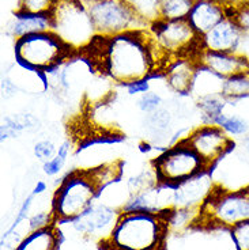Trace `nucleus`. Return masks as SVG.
I'll use <instances>...</instances> for the list:
<instances>
[{
  "instance_id": "40",
  "label": "nucleus",
  "mask_w": 249,
  "mask_h": 250,
  "mask_svg": "<svg viewBox=\"0 0 249 250\" xmlns=\"http://www.w3.org/2000/svg\"><path fill=\"white\" fill-rule=\"evenodd\" d=\"M218 1L224 3L226 6H231V4H233V0H218Z\"/></svg>"
},
{
  "instance_id": "10",
  "label": "nucleus",
  "mask_w": 249,
  "mask_h": 250,
  "mask_svg": "<svg viewBox=\"0 0 249 250\" xmlns=\"http://www.w3.org/2000/svg\"><path fill=\"white\" fill-rule=\"evenodd\" d=\"M182 139L199 155L207 170H211L236 147V140L214 124L199 125Z\"/></svg>"
},
{
  "instance_id": "2",
  "label": "nucleus",
  "mask_w": 249,
  "mask_h": 250,
  "mask_svg": "<svg viewBox=\"0 0 249 250\" xmlns=\"http://www.w3.org/2000/svg\"><path fill=\"white\" fill-rule=\"evenodd\" d=\"M170 209L162 213L120 212L111 237L102 245L106 250H166Z\"/></svg>"
},
{
  "instance_id": "34",
  "label": "nucleus",
  "mask_w": 249,
  "mask_h": 250,
  "mask_svg": "<svg viewBox=\"0 0 249 250\" xmlns=\"http://www.w3.org/2000/svg\"><path fill=\"white\" fill-rule=\"evenodd\" d=\"M33 152H34V155H36L38 161H41V162L44 163L56 155L57 147L52 140L43 139V140H38L37 143L34 144Z\"/></svg>"
},
{
  "instance_id": "33",
  "label": "nucleus",
  "mask_w": 249,
  "mask_h": 250,
  "mask_svg": "<svg viewBox=\"0 0 249 250\" xmlns=\"http://www.w3.org/2000/svg\"><path fill=\"white\" fill-rule=\"evenodd\" d=\"M53 225H57V222L55 215L52 212V209L34 213V215H31L30 218H29V230L30 231L46 229V227H50V226Z\"/></svg>"
},
{
  "instance_id": "13",
  "label": "nucleus",
  "mask_w": 249,
  "mask_h": 250,
  "mask_svg": "<svg viewBox=\"0 0 249 250\" xmlns=\"http://www.w3.org/2000/svg\"><path fill=\"white\" fill-rule=\"evenodd\" d=\"M217 187L211 170H205L187 181L173 187V201L176 208L200 211Z\"/></svg>"
},
{
  "instance_id": "28",
  "label": "nucleus",
  "mask_w": 249,
  "mask_h": 250,
  "mask_svg": "<svg viewBox=\"0 0 249 250\" xmlns=\"http://www.w3.org/2000/svg\"><path fill=\"white\" fill-rule=\"evenodd\" d=\"M69 152H71V143L69 140H66L60 144V147L57 148V154L52 159L43 163V171L48 177H55L57 175L64 167V165L67 162Z\"/></svg>"
},
{
  "instance_id": "32",
  "label": "nucleus",
  "mask_w": 249,
  "mask_h": 250,
  "mask_svg": "<svg viewBox=\"0 0 249 250\" xmlns=\"http://www.w3.org/2000/svg\"><path fill=\"white\" fill-rule=\"evenodd\" d=\"M56 0H21L18 11L34 14H50Z\"/></svg>"
},
{
  "instance_id": "9",
  "label": "nucleus",
  "mask_w": 249,
  "mask_h": 250,
  "mask_svg": "<svg viewBox=\"0 0 249 250\" xmlns=\"http://www.w3.org/2000/svg\"><path fill=\"white\" fill-rule=\"evenodd\" d=\"M150 165L156 171L158 182L169 187H177L181 182L207 170L199 155L184 139L165 148L151 159Z\"/></svg>"
},
{
  "instance_id": "12",
  "label": "nucleus",
  "mask_w": 249,
  "mask_h": 250,
  "mask_svg": "<svg viewBox=\"0 0 249 250\" xmlns=\"http://www.w3.org/2000/svg\"><path fill=\"white\" fill-rule=\"evenodd\" d=\"M173 187L156 184L137 193L130 194L121 204V212L162 213L173 208Z\"/></svg>"
},
{
  "instance_id": "25",
  "label": "nucleus",
  "mask_w": 249,
  "mask_h": 250,
  "mask_svg": "<svg viewBox=\"0 0 249 250\" xmlns=\"http://www.w3.org/2000/svg\"><path fill=\"white\" fill-rule=\"evenodd\" d=\"M195 0H159L158 18L166 21L187 19Z\"/></svg>"
},
{
  "instance_id": "39",
  "label": "nucleus",
  "mask_w": 249,
  "mask_h": 250,
  "mask_svg": "<svg viewBox=\"0 0 249 250\" xmlns=\"http://www.w3.org/2000/svg\"><path fill=\"white\" fill-rule=\"evenodd\" d=\"M45 190H46V184L43 181L37 182V185L34 187V189H33V192H31V194H34V196H38V194L44 193Z\"/></svg>"
},
{
  "instance_id": "7",
  "label": "nucleus",
  "mask_w": 249,
  "mask_h": 250,
  "mask_svg": "<svg viewBox=\"0 0 249 250\" xmlns=\"http://www.w3.org/2000/svg\"><path fill=\"white\" fill-rule=\"evenodd\" d=\"M147 30L163 62L176 57H196L202 50L200 36L187 19L166 21L158 18L150 23Z\"/></svg>"
},
{
  "instance_id": "36",
  "label": "nucleus",
  "mask_w": 249,
  "mask_h": 250,
  "mask_svg": "<svg viewBox=\"0 0 249 250\" xmlns=\"http://www.w3.org/2000/svg\"><path fill=\"white\" fill-rule=\"evenodd\" d=\"M150 82H151V78L150 79H146V81H140V82H135V83H131V84H128V86H124V90L127 91L128 95H142V94L147 93L151 90V84H150Z\"/></svg>"
},
{
  "instance_id": "20",
  "label": "nucleus",
  "mask_w": 249,
  "mask_h": 250,
  "mask_svg": "<svg viewBox=\"0 0 249 250\" xmlns=\"http://www.w3.org/2000/svg\"><path fill=\"white\" fill-rule=\"evenodd\" d=\"M40 126L38 120L31 113H13L1 120V140L17 138L26 131H34Z\"/></svg>"
},
{
  "instance_id": "22",
  "label": "nucleus",
  "mask_w": 249,
  "mask_h": 250,
  "mask_svg": "<svg viewBox=\"0 0 249 250\" xmlns=\"http://www.w3.org/2000/svg\"><path fill=\"white\" fill-rule=\"evenodd\" d=\"M172 121H173L172 112L165 106H162L156 112L144 114L143 128L150 140L157 142V139H163L165 136H168Z\"/></svg>"
},
{
  "instance_id": "11",
  "label": "nucleus",
  "mask_w": 249,
  "mask_h": 250,
  "mask_svg": "<svg viewBox=\"0 0 249 250\" xmlns=\"http://www.w3.org/2000/svg\"><path fill=\"white\" fill-rule=\"evenodd\" d=\"M121 209L105 201H95L78 218L68 222L72 230L82 238L100 239L101 242L111 237Z\"/></svg>"
},
{
  "instance_id": "35",
  "label": "nucleus",
  "mask_w": 249,
  "mask_h": 250,
  "mask_svg": "<svg viewBox=\"0 0 249 250\" xmlns=\"http://www.w3.org/2000/svg\"><path fill=\"white\" fill-rule=\"evenodd\" d=\"M33 199H34V194H30V196H29V197L22 203V206H21V208H19V211L18 213H17V218H15V220H14V223L10 226V229H8V230L3 234V237H1V244H4V241H6L7 238L13 235L14 231L17 230V227H18L23 220H26L27 215H29V211H30Z\"/></svg>"
},
{
  "instance_id": "6",
  "label": "nucleus",
  "mask_w": 249,
  "mask_h": 250,
  "mask_svg": "<svg viewBox=\"0 0 249 250\" xmlns=\"http://www.w3.org/2000/svg\"><path fill=\"white\" fill-rule=\"evenodd\" d=\"M244 220H249V185L234 190L217 185L200 209L195 227L229 230Z\"/></svg>"
},
{
  "instance_id": "27",
  "label": "nucleus",
  "mask_w": 249,
  "mask_h": 250,
  "mask_svg": "<svg viewBox=\"0 0 249 250\" xmlns=\"http://www.w3.org/2000/svg\"><path fill=\"white\" fill-rule=\"evenodd\" d=\"M222 95L227 101L249 98V72L226 79L222 87Z\"/></svg>"
},
{
  "instance_id": "19",
  "label": "nucleus",
  "mask_w": 249,
  "mask_h": 250,
  "mask_svg": "<svg viewBox=\"0 0 249 250\" xmlns=\"http://www.w3.org/2000/svg\"><path fill=\"white\" fill-rule=\"evenodd\" d=\"M62 242V234L57 225L46 229L29 231L14 248V250H59Z\"/></svg>"
},
{
  "instance_id": "18",
  "label": "nucleus",
  "mask_w": 249,
  "mask_h": 250,
  "mask_svg": "<svg viewBox=\"0 0 249 250\" xmlns=\"http://www.w3.org/2000/svg\"><path fill=\"white\" fill-rule=\"evenodd\" d=\"M7 30L14 40H19L38 33H45L52 30V18L50 14L15 11L11 21L8 22Z\"/></svg>"
},
{
  "instance_id": "4",
  "label": "nucleus",
  "mask_w": 249,
  "mask_h": 250,
  "mask_svg": "<svg viewBox=\"0 0 249 250\" xmlns=\"http://www.w3.org/2000/svg\"><path fill=\"white\" fill-rule=\"evenodd\" d=\"M14 52L21 67L43 75L78 55L52 30L15 40Z\"/></svg>"
},
{
  "instance_id": "14",
  "label": "nucleus",
  "mask_w": 249,
  "mask_h": 250,
  "mask_svg": "<svg viewBox=\"0 0 249 250\" xmlns=\"http://www.w3.org/2000/svg\"><path fill=\"white\" fill-rule=\"evenodd\" d=\"M198 68L199 62L196 57H176L165 62L161 75L172 93L187 97L191 95Z\"/></svg>"
},
{
  "instance_id": "3",
  "label": "nucleus",
  "mask_w": 249,
  "mask_h": 250,
  "mask_svg": "<svg viewBox=\"0 0 249 250\" xmlns=\"http://www.w3.org/2000/svg\"><path fill=\"white\" fill-rule=\"evenodd\" d=\"M100 194L90 169H75L60 181L52 197L50 209L57 223H68L93 206Z\"/></svg>"
},
{
  "instance_id": "29",
  "label": "nucleus",
  "mask_w": 249,
  "mask_h": 250,
  "mask_svg": "<svg viewBox=\"0 0 249 250\" xmlns=\"http://www.w3.org/2000/svg\"><path fill=\"white\" fill-rule=\"evenodd\" d=\"M135 104H136L139 112L143 113V114H150V113L156 112L163 106V98L159 93H157L154 90H150L147 93L139 95Z\"/></svg>"
},
{
  "instance_id": "31",
  "label": "nucleus",
  "mask_w": 249,
  "mask_h": 250,
  "mask_svg": "<svg viewBox=\"0 0 249 250\" xmlns=\"http://www.w3.org/2000/svg\"><path fill=\"white\" fill-rule=\"evenodd\" d=\"M229 235L236 250H249V220H244L229 229Z\"/></svg>"
},
{
  "instance_id": "24",
  "label": "nucleus",
  "mask_w": 249,
  "mask_h": 250,
  "mask_svg": "<svg viewBox=\"0 0 249 250\" xmlns=\"http://www.w3.org/2000/svg\"><path fill=\"white\" fill-rule=\"evenodd\" d=\"M218 125L219 128L227 133L233 140H240V139L245 138L249 135V121L241 114L233 112L229 107L226 109L224 114H221L218 120L215 121V124Z\"/></svg>"
},
{
  "instance_id": "15",
  "label": "nucleus",
  "mask_w": 249,
  "mask_h": 250,
  "mask_svg": "<svg viewBox=\"0 0 249 250\" xmlns=\"http://www.w3.org/2000/svg\"><path fill=\"white\" fill-rule=\"evenodd\" d=\"M196 59L199 65L211 71L212 74H215L224 81L249 72V59L238 52L225 53L200 50Z\"/></svg>"
},
{
  "instance_id": "23",
  "label": "nucleus",
  "mask_w": 249,
  "mask_h": 250,
  "mask_svg": "<svg viewBox=\"0 0 249 250\" xmlns=\"http://www.w3.org/2000/svg\"><path fill=\"white\" fill-rule=\"evenodd\" d=\"M224 82V79H221L219 76L212 74L211 71L199 65L196 76H195V81H193L191 95L196 100L199 97L208 95V94H222Z\"/></svg>"
},
{
  "instance_id": "38",
  "label": "nucleus",
  "mask_w": 249,
  "mask_h": 250,
  "mask_svg": "<svg viewBox=\"0 0 249 250\" xmlns=\"http://www.w3.org/2000/svg\"><path fill=\"white\" fill-rule=\"evenodd\" d=\"M238 53H241L247 59H249V33L248 34H244L243 42H241V46L238 49Z\"/></svg>"
},
{
  "instance_id": "1",
  "label": "nucleus",
  "mask_w": 249,
  "mask_h": 250,
  "mask_svg": "<svg viewBox=\"0 0 249 250\" xmlns=\"http://www.w3.org/2000/svg\"><path fill=\"white\" fill-rule=\"evenodd\" d=\"M78 55L101 76L120 87L159 75L165 64L149 30L128 31L114 37L97 36Z\"/></svg>"
},
{
  "instance_id": "16",
  "label": "nucleus",
  "mask_w": 249,
  "mask_h": 250,
  "mask_svg": "<svg viewBox=\"0 0 249 250\" xmlns=\"http://www.w3.org/2000/svg\"><path fill=\"white\" fill-rule=\"evenodd\" d=\"M243 38L244 33L241 29L234 23L233 19L226 17L222 22L200 37V45L202 50L231 53L238 52Z\"/></svg>"
},
{
  "instance_id": "42",
  "label": "nucleus",
  "mask_w": 249,
  "mask_h": 250,
  "mask_svg": "<svg viewBox=\"0 0 249 250\" xmlns=\"http://www.w3.org/2000/svg\"><path fill=\"white\" fill-rule=\"evenodd\" d=\"M233 3H249V0H233Z\"/></svg>"
},
{
  "instance_id": "30",
  "label": "nucleus",
  "mask_w": 249,
  "mask_h": 250,
  "mask_svg": "<svg viewBox=\"0 0 249 250\" xmlns=\"http://www.w3.org/2000/svg\"><path fill=\"white\" fill-rule=\"evenodd\" d=\"M227 17L234 21L244 34L249 33V3H233L227 7Z\"/></svg>"
},
{
  "instance_id": "37",
  "label": "nucleus",
  "mask_w": 249,
  "mask_h": 250,
  "mask_svg": "<svg viewBox=\"0 0 249 250\" xmlns=\"http://www.w3.org/2000/svg\"><path fill=\"white\" fill-rule=\"evenodd\" d=\"M236 147L241 151L243 154H245V155L249 158V135L248 136H245V138L240 139V140H237Z\"/></svg>"
},
{
  "instance_id": "17",
  "label": "nucleus",
  "mask_w": 249,
  "mask_h": 250,
  "mask_svg": "<svg viewBox=\"0 0 249 250\" xmlns=\"http://www.w3.org/2000/svg\"><path fill=\"white\" fill-rule=\"evenodd\" d=\"M227 7L218 0H195L187 21L202 37L227 17Z\"/></svg>"
},
{
  "instance_id": "8",
  "label": "nucleus",
  "mask_w": 249,
  "mask_h": 250,
  "mask_svg": "<svg viewBox=\"0 0 249 250\" xmlns=\"http://www.w3.org/2000/svg\"><path fill=\"white\" fill-rule=\"evenodd\" d=\"M97 36L114 37L128 31L147 30L146 22L128 0H97L89 4Z\"/></svg>"
},
{
  "instance_id": "26",
  "label": "nucleus",
  "mask_w": 249,
  "mask_h": 250,
  "mask_svg": "<svg viewBox=\"0 0 249 250\" xmlns=\"http://www.w3.org/2000/svg\"><path fill=\"white\" fill-rule=\"evenodd\" d=\"M90 171H91L94 181L102 192L104 189L111 187L120 180L123 169H121V162H108L102 163V165L93 167V169L90 167Z\"/></svg>"
},
{
  "instance_id": "21",
  "label": "nucleus",
  "mask_w": 249,
  "mask_h": 250,
  "mask_svg": "<svg viewBox=\"0 0 249 250\" xmlns=\"http://www.w3.org/2000/svg\"><path fill=\"white\" fill-rule=\"evenodd\" d=\"M227 100L222 94H208L195 100V107L199 113L202 124H215L221 114L227 109Z\"/></svg>"
},
{
  "instance_id": "41",
  "label": "nucleus",
  "mask_w": 249,
  "mask_h": 250,
  "mask_svg": "<svg viewBox=\"0 0 249 250\" xmlns=\"http://www.w3.org/2000/svg\"><path fill=\"white\" fill-rule=\"evenodd\" d=\"M79 1H82V3H85L86 6H89V4H91V3L97 1V0H79Z\"/></svg>"
},
{
  "instance_id": "5",
  "label": "nucleus",
  "mask_w": 249,
  "mask_h": 250,
  "mask_svg": "<svg viewBox=\"0 0 249 250\" xmlns=\"http://www.w3.org/2000/svg\"><path fill=\"white\" fill-rule=\"evenodd\" d=\"M50 18L52 31L75 53H82L97 37L88 6L79 0H56Z\"/></svg>"
}]
</instances>
